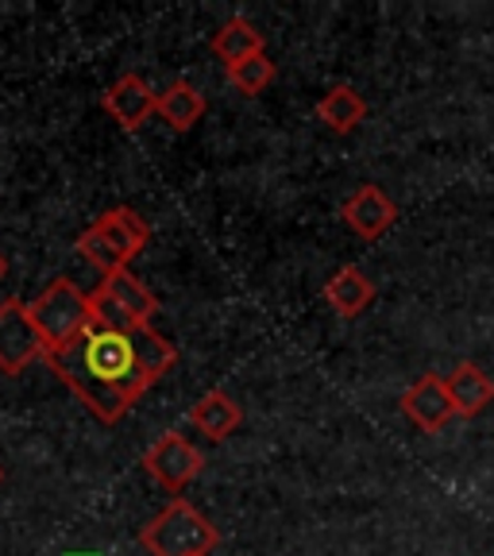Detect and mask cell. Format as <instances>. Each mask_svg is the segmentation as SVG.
<instances>
[{"label":"cell","mask_w":494,"mask_h":556,"mask_svg":"<svg viewBox=\"0 0 494 556\" xmlns=\"http://www.w3.org/2000/svg\"><path fill=\"white\" fill-rule=\"evenodd\" d=\"M101 109L113 116L116 128L136 131L159 113V93L139 78V74H121V78L101 93Z\"/></svg>","instance_id":"52a82bcc"},{"label":"cell","mask_w":494,"mask_h":556,"mask_svg":"<svg viewBox=\"0 0 494 556\" xmlns=\"http://www.w3.org/2000/svg\"><path fill=\"white\" fill-rule=\"evenodd\" d=\"M27 309H31L35 329H39V337H43V344H47V356H51L54 348L66 344V340L78 337L81 329L93 325V302H89L86 290H78L74 278H54V282H47V287L35 294V302H27Z\"/></svg>","instance_id":"3957f363"},{"label":"cell","mask_w":494,"mask_h":556,"mask_svg":"<svg viewBox=\"0 0 494 556\" xmlns=\"http://www.w3.org/2000/svg\"><path fill=\"white\" fill-rule=\"evenodd\" d=\"M174 364H178V348L151 325H136V329L89 325L47 356V367L66 382V391L78 394L81 406L104 426L124 421V414Z\"/></svg>","instance_id":"6da1fadb"},{"label":"cell","mask_w":494,"mask_h":556,"mask_svg":"<svg viewBox=\"0 0 494 556\" xmlns=\"http://www.w3.org/2000/svg\"><path fill=\"white\" fill-rule=\"evenodd\" d=\"M398 406H402V414L409 417V426H417L421 433H441L452 417H456L452 399H448V387H444V379L436 371L409 382L406 391H402Z\"/></svg>","instance_id":"8992f818"},{"label":"cell","mask_w":494,"mask_h":556,"mask_svg":"<svg viewBox=\"0 0 494 556\" xmlns=\"http://www.w3.org/2000/svg\"><path fill=\"white\" fill-rule=\"evenodd\" d=\"M97 232L109 240V248H113L116 255H121L124 263L136 260L143 248L151 243V225L148 217H139L131 205H113V208H104L101 217L93 220Z\"/></svg>","instance_id":"9c48e42d"},{"label":"cell","mask_w":494,"mask_h":556,"mask_svg":"<svg viewBox=\"0 0 494 556\" xmlns=\"http://www.w3.org/2000/svg\"><path fill=\"white\" fill-rule=\"evenodd\" d=\"M0 483H4V468H0Z\"/></svg>","instance_id":"ffe728a7"},{"label":"cell","mask_w":494,"mask_h":556,"mask_svg":"<svg viewBox=\"0 0 494 556\" xmlns=\"http://www.w3.org/2000/svg\"><path fill=\"white\" fill-rule=\"evenodd\" d=\"M35 359H47V344L35 329L27 302L12 294L0 302V371L16 379Z\"/></svg>","instance_id":"277c9868"},{"label":"cell","mask_w":494,"mask_h":556,"mask_svg":"<svg viewBox=\"0 0 494 556\" xmlns=\"http://www.w3.org/2000/svg\"><path fill=\"white\" fill-rule=\"evenodd\" d=\"M208 47H213V54H217L225 66H236V62L252 59V54L263 51V31L248 16H232L213 31Z\"/></svg>","instance_id":"2e32d148"},{"label":"cell","mask_w":494,"mask_h":556,"mask_svg":"<svg viewBox=\"0 0 494 556\" xmlns=\"http://www.w3.org/2000/svg\"><path fill=\"white\" fill-rule=\"evenodd\" d=\"M220 530L190 498H170L155 518L139 530V545L151 556H208L217 548Z\"/></svg>","instance_id":"7a4b0ae2"},{"label":"cell","mask_w":494,"mask_h":556,"mask_svg":"<svg viewBox=\"0 0 494 556\" xmlns=\"http://www.w3.org/2000/svg\"><path fill=\"white\" fill-rule=\"evenodd\" d=\"M228 70V81H232L236 89H240L243 97H259L263 89L270 86V81L278 78V66L267 59V51L252 54V59L236 62V66H225Z\"/></svg>","instance_id":"e0dca14e"},{"label":"cell","mask_w":494,"mask_h":556,"mask_svg":"<svg viewBox=\"0 0 494 556\" xmlns=\"http://www.w3.org/2000/svg\"><path fill=\"white\" fill-rule=\"evenodd\" d=\"M317 121L332 131V136H352L359 124L367 121V101L356 86H347V81H337L332 89H325V97L317 101Z\"/></svg>","instance_id":"4fadbf2b"},{"label":"cell","mask_w":494,"mask_h":556,"mask_svg":"<svg viewBox=\"0 0 494 556\" xmlns=\"http://www.w3.org/2000/svg\"><path fill=\"white\" fill-rule=\"evenodd\" d=\"M74 248H78L81 255H86L89 263H93L97 270H101V275H113V270H121V267H128V263L121 260V255L113 252V248H109V240H104L101 232H97L93 225L86 228V232L78 236V243H74Z\"/></svg>","instance_id":"ac0fdd59"},{"label":"cell","mask_w":494,"mask_h":556,"mask_svg":"<svg viewBox=\"0 0 494 556\" xmlns=\"http://www.w3.org/2000/svg\"><path fill=\"white\" fill-rule=\"evenodd\" d=\"M190 426L198 429L205 441L220 444L243 426V409H240V402H236L232 394L220 391V387H213V391H205L190 406Z\"/></svg>","instance_id":"30bf717a"},{"label":"cell","mask_w":494,"mask_h":556,"mask_svg":"<svg viewBox=\"0 0 494 556\" xmlns=\"http://www.w3.org/2000/svg\"><path fill=\"white\" fill-rule=\"evenodd\" d=\"M444 387H448V399H452L456 417H479L494 402V379L479 364H471V359L452 367Z\"/></svg>","instance_id":"8fae6325"},{"label":"cell","mask_w":494,"mask_h":556,"mask_svg":"<svg viewBox=\"0 0 494 556\" xmlns=\"http://www.w3.org/2000/svg\"><path fill=\"white\" fill-rule=\"evenodd\" d=\"M9 275V260H4V252H0V278Z\"/></svg>","instance_id":"d6986e66"},{"label":"cell","mask_w":494,"mask_h":556,"mask_svg":"<svg viewBox=\"0 0 494 556\" xmlns=\"http://www.w3.org/2000/svg\"><path fill=\"white\" fill-rule=\"evenodd\" d=\"M139 464H143V471H148L163 491H170V495L178 498L186 486L201 476L205 456H201V448L186 433H163L148 452H143V460Z\"/></svg>","instance_id":"5b68a950"},{"label":"cell","mask_w":494,"mask_h":556,"mask_svg":"<svg viewBox=\"0 0 494 556\" xmlns=\"http://www.w3.org/2000/svg\"><path fill=\"white\" fill-rule=\"evenodd\" d=\"M340 217H344V225L352 228L359 240L371 243V240H382V236L394 228V220H398V205H394V198L387 190H379V186L367 182L344 201Z\"/></svg>","instance_id":"ba28073f"},{"label":"cell","mask_w":494,"mask_h":556,"mask_svg":"<svg viewBox=\"0 0 494 556\" xmlns=\"http://www.w3.org/2000/svg\"><path fill=\"white\" fill-rule=\"evenodd\" d=\"M101 294H109L116 302V309L128 317L131 325H151L155 321V313H159V298L151 294V287H143L136 275H131L128 267L113 270V275H104L101 278Z\"/></svg>","instance_id":"7c38bea8"},{"label":"cell","mask_w":494,"mask_h":556,"mask_svg":"<svg viewBox=\"0 0 494 556\" xmlns=\"http://www.w3.org/2000/svg\"><path fill=\"white\" fill-rule=\"evenodd\" d=\"M375 294H379L375 282L356 267V263H344V267L325 282V302H329L340 317H359V313H367L375 302Z\"/></svg>","instance_id":"5bb4252c"},{"label":"cell","mask_w":494,"mask_h":556,"mask_svg":"<svg viewBox=\"0 0 494 556\" xmlns=\"http://www.w3.org/2000/svg\"><path fill=\"white\" fill-rule=\"evenodd\" d=\"M205 93H201L193 81H170V86L159 93V113L163 124H170L174 131H193L205 116Z\"/></svg>","instance_id":"9a60e30c"}]
</instances>
